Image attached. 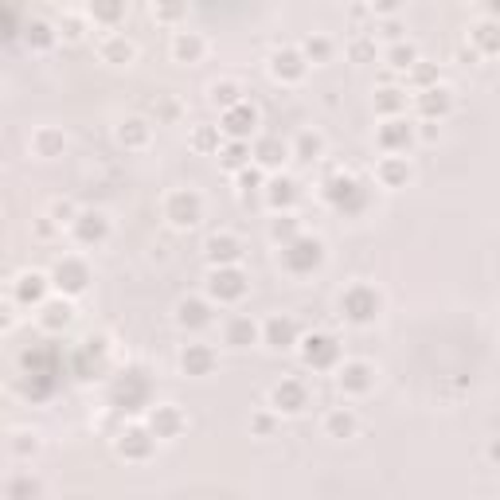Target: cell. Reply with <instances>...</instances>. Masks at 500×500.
<instances>
[{
    "instance_id": "cell-50",
    "label": "cell",
    "mask_w": 500,
    "mask_h": 500,
    "mask_svg": "<svg viewBox=\"0 0 500 500\" xmlns=\"http://www.w3.org/2000/svg\"><path fill=\"white\" fill-rule=\"evenodd\" d=\"M55 28H59V35H67V40H79V35H82V16H75V12H63Z\"/></svg>"
},
{
    "instance_id": "cell-45",
    "label": "cell",
    "mask_w": 500,
    "mask_h": 500,
    "mask_svg": "<svg viewBox=\"0 0 500 500\" xmlns=\"http://www.w3.org/2000/svg\"><path fill=\"white\" fill-rule=\"evenodd\" d=\"M8 500H40V481L32 473H16L8 481Z\"/></svg>"
},
{
    "instance_id": "cell-17",
    "label": "cell",
    "mask_w": 500,
    "mask_h": 500,
    "mask_svg": "<svg viewBox=\"0 0 500 500\" xmlns=\"http://www.w3.org/2000/svg\"><path fill=\"white\" fill-rule=\"evenodd\" d=\"M414 110H419V117H426V122H442V117L454 110V94L438 82V87L414 94Z\"/></svg>"
},
{
    "instance_id": "cell-54",
    "label": "cell",
    "mask_w": 500,
    "mask_h": 500,
    "mask_svg": "<svg viewBox=\"0 0 500 500\" xmlns=\"http://www.w3.org/2000/svg\"><path fill=\"white\" fill-rule=\"evenodd\" d=\"M153 16H157V20H176V16H184V8H153Z\"/></svg>"
},
{
    "instance_id": "cell-15",
    "label": "cell",
    "mask_w": 500,
    "mask_h": 500,
    "mask_svg": "<svg viewBox=\"0 0 500 500\" xmlns=\"http://www.w3.org/2000/svg\"><path fill=\"white\" fill-rule=\"evenodd\" d=\"M153 446H157V438H153L149 426H125V431L117 434V454L125 461H145L153 454Z\"/></svg>"
},
{
    "instance_id": "cell-33",
    "label": "cell",
    "mask_w": 500,
    "mask_h": 500,
    "mask_svg": "<svg viewBox=\"0 0 500 500\" xmlns=\"http://www.w3.org/2000/svg\"><path fill=\"white\" fill-rule=\"evenodd\" d=\"M250 161H255V145H250V141H227V145L219 149V164L235 176H239Z\"/></svg>"
},
{
    "instance_id": "cell-41",
    "label": "cell",
    "mask_w": 500,
    "mask_h": 500,
    "mask_svg": "<svg viewBox=\"0 0 500 500\" xmlns=\"http://www.w3.org/2000/svg\"><path fill=\"white\" fill-rule=\"evenodd\" d=\"M211 102H216L219 110L227 114V110H235V106L246 102V98H243V87H239V82H216V87H211Z\"/></svg>"
},
{
    "instance_id": "cell-37",
    "label": "cell",
    "mask_w": 500,
    "mask_h": 500,
    "mask_svg": "<svg viewBox=\"0 0 500 500\" xmlns=\"http://www.w3.org/2000/svg\"><path fill=\"white\" fill-rule=\"evenodd\" d=\"M403 110H407V90H399V87H384V90H375V114H384V117H399Z\"/></svg>"
},
{
    "instance_id": "cell-36",
    "label": "cell",
    "mask_w": 500,
    "mask_h": 500,
    "mask_svg": "<svg viewBox=\"0 0 500 500\" xmlns=\"http://www.w3.org/2000/svg\"><path fill=\"white\" fill-rule=\"evenodd\" d=\"M63 149H67V137L59 134V129H35V137H32V153H35V157L51 161V157H63Z\"/></svg>"
},
{
    "instance_id": "cell-34",
    "label": "cell",
    "mask_w": 500,
    "mask_h": 500,
    "mask_svg": "<svg viewBox=\"0 0 500 500\" xmlns=\"http://www.w3.org/2000/svg\"><path fill=\"white\" fill-rule=\"evenodd\" d=\"M375 176H379V184H384V188H407L411 164H407V157H384V161H379V169H375Z\"/></svg>"
},
{
    "instance_id": "cell-26",
    "label": "cell",
    "mask_w": 500,
    "mask_h": 500,
    "mask_svg": "<svg viewBox=\"0 0 500 500\" xmlns=\"http://www.w3.org/2000/svg\"><path fill=\"white\" fill-rule=\"evenodd\" d=\"M55 40H59V28L51 20H40V16L23 20V43H28L32 51H51Z\"/></svg>"
},
{
    "instance_id": "cell-28",
    "label": "cell",
    "mask_w": 500,
    "mask_h": 500,
    "mask_svg": "<svg viewBox=\"0 0 500 500\" xmlns=\"http://www.w3.org/2000/svg\"><path fill=\"white\" fill-rule=\"evenodd\" d=\"M262 337V329H258V320L255 317H246V313H239V317H231L227 320V329H223V340L231 344V348H250Z\"/></svg>"
},
{
    "instance_id": "cell-19",
    "label": "cell",
    "mask_w": 500,
    "mask_h": 500,
    "mask_svg": "<svg viewBox=\"0 0 500 500\" xmlns=\"http://www.w3.org/2000/svg\"><path fill=\"white\" fill-rule=\"evenodd\" d=\"M270 399H273V411L278 414H301L309 407V391H305L301 379H282Z\"/></svg>"
},
{
    "instance_id": "cell-24",
    "label": "cell",
    "mask_w": 500,
    "mask_h": 500,
    "mask_svg": "<svg viewBox=\"0 0 500 500\" xmlns=\"http://www.w3.org/2000/svg\"><path fill=\"white\" fill-rule=\"evenodd\" d=\"M262 340H266L270 348H278V352L293 348V344H297V320L293 317H270L266 325H262Z\"/></svg>"
},
{
    "instance_id": "cell-56",
    "label": "cell",
    "mask_w": 500,
    "mask_h": 500,
    "mask_svg": "<svg viewBox=\"0 0 500 500\" xmlns=\"http://www.w3.org/2000/svg\"><path fill=\"white\" fill-rule=\"evenodd\" d=\"M489 458H493V461H500V442H493V446H489Z\"/></svg>"
},
{
    "instance_id": "cell-2",
    "label": "cell",
    "mask_w": 500,
    "mask_h": 500,
    "mask_svg": "<svg viewBox=\"0 0 500 500\" xmlns=\"http://www.w3.org/2000/svg\"><path fill=\"white\" fill-rule=\"evenodd\" d=\"M153 399V379L141 367H125L110 384V407L117 411H145Z\"/></svg>"
},
{
    "instance_id": "cell-27",
    "label": "cell",
    "mask_w": 500,
    "mask_h": 500,
    "mask_svg": "<svg viewBox=\"0 0 500 500\" xmlns=\"http://www.w3.org/2000/svg\"><path fill=\"white\" fill-rule=\"evenodd\" d=\"M204 51H208V43H204V35H199V32L181 28L172 35V59H176V63H199Z\"/></svg>"
},
{
    "instance_id": "cell-16",
    "label": "cell",
    "mask_w": 500,
    "mask_h": 500,
    "mask_svg": "<svg viewBox=\"0 0 500 500\" xmlns=\"http://www.w3.org/2000/svg\"><path fill=\"white\" fill-rule=\"evenodd\" d=\"M305 70H309V59L301 55V47H282L270 59V75L278 82H301Z\"/></svg>"
},
{
    "instance_id": "cell-8",
    "label": "cell",
    "mask_w": 500,
    "mask_h": 500,
    "mask_svg": "<svg viewBox=\"0 0 500 500\" xmlns=\"http://www.w3.org/2000/svg\"><path fill=\"white\" fill-rule=\"evenodd\" d=\"M51 285L59 290V297H79V293H87V285H90V266L82 258H59L55 266H51Z\"/></svg>"
},
{
    "instance_id": "cell-4",
    "label": "cell",
    "mask_w": 500,
    "mask_h": 500,
    "mask_svg": "<svg viewBox=\"0 0 500 500\" xmlns=\"http://www.w3.org/2000/svg\"><path fill=\"white\" fill-rule=\"evenodd\" d=\"M320 262H325V243L317 235H297L290 246H282V270L293 273V278L320 270Z\"/></svg>"
},
{
    "instance_id": "cell-29",
    "label": "cell",
    "mask_w": 500,
    "mask_h": 500,
    "mask_svg": "<svg viewBox=\"0 0 500 500\" xmlns=\"http://www.w3.org/2000/svg\"><path fill=\"white\" fill-rule=\"evenodd\" d=\"M176 325L181 329H208L211 325V305L204 297H184L181 305H176Z\"/></svg>"
},
{
    "instance_id": "cell-11",
    "label": "cell",
    "mask_w": 500,
    "mask_h": 500,
    "mask_svg": "<svg viewBox=\"0 0 500 500\" xmlns=\"http://www.w3.org/2000/svg\"><path fill=\"white\" fill-rule=\"evenodd\" d=\"M70 235L82 246H102L110 239V216L106 211H79V219L70 223Z\"/></svg>"
},
{
    "instance_id": "cell-25",
    "label": "cell",
    "mask_w": 500,
    "mask_h": 500,
    "mask_svg": "<svg viewBox=\"0 0 500 500\" xmlns=\"http://www.w3.org/2000/svg\"><path fill=\"white\" fill-rule=\"evenodd\" d=\"M98 55H102V63H114V67H129L137 59V47H134V40H125L122 32H110L102 40V47H98Z\"/></svg>"
},
{
    "instance_id": "cell-49",
    "label": "cell",
    "mask_w": 500,
    "mask_h": 500,
    "mask_svg": "<svg viewBox=\"0 0 500 500\" xmlns=\"http://www.w3.org/2000/svg\"><path fill=\"white\" fill-rule=\"evenodd\" d=\"M0 23H5V40H16V35H23V23H20V12L16 8H0Z\"/></svg>"
},
{
    "instance_id": "cell-23",
    "label": "cell",
    "mask_w": 500,
    "mask_h": 500,
    "mask_svg": "<svg viewBox=\"0 0 500 500\" xmlns=\"http://www.w3.org/2000/svg\"><path fill=\"white\" fill-rule=\"evenodd\" d=\"M297 199H301V188H297L293 176H273V181H266V204L278 211V216H285Z\"/></svg>"
},
{
    "instance_id": "cell-47",
    "label": "cell",
    "mask_w": 500,
    "mask_h": 500,
    "mask_svg": "<svg viewBox=\"0 0 500 500\" xmlns=\"http://www.w3.org/2000/svg\"><path fill=\"white\" fill-rule=\"evenodd\" d=\"M87 16H90L94 23H117V20L125 16V5H90Z\"/></svg>"
},
{
    "instance_id": "cell-7",
    "label": "cell",
    "mask_w": 500,
    "mask_h": 500,
    "mask_svg": "<svg viewBox=\"0 0 500 500\" xmlns=\"http://www.w3.org/2000/svg\"><path fill=\"white\" fill-rule=\"evenodd\" d=\"M164 219L172 223V227H196L199 219H204V199L192 188H176L164 199Z\"/></svg>"
},
{
    "instance_id": "cell-30",
    "label": "cell",
    "mask_w": 500,
    "mask_h": 500,
    "mask_svg": "<svg viewBox=\"0 0 500 500\" xmlns=\"http://www.w3.org/2000/svg\"><path fill=\"white\" fill-rule=\"evenodd\" d=\"M102 360H106V340L102 337H90L79 348V356H75V375L94 379V372H102Z\"/></svg>"
},
{
    "instance_id": "cell-43",
    "label": "cell",
    "mask_w": 500,
    "mask_h": 500,
    "mask_svg": "<svg viewBox=\"0 0 500 500\" xmlns=\"http://www.w3.org/2000/svg\"><path fill=\"white\" fill-rule=\"evenodd\" d=\"M301 55L309 59V63H329V59H332V40H329V35H320V32H313L301 43Z\"/></svg>"
},
{
    "instance_id": "cell-46",
    "label": "cell",
    "mask_w": 500,
    "mask_h": 500,
    "mask_svg": "<svg viewBox=\"0 0 500 500\" xmlns=\"http://www.w3.org/2000/svg\"><path fill=\"white\" fill-rule=\"evenodd\" d=\"M407 82L414 87V94L431 90V87H438V67H434V63H414V67L407 70Z\"/></svg>"
},
{
    "instance_id": "cell-40",
    "label": "cell",
    "mask_w": 500,
    "mask_h": 500,
    "mask_svg": "<svg viewBox=\"0 0 500 500\" xmlns=\"http://www.w3.org/2000/svg\"><path fill=\"white\" fill-rule=\"evenodd\" d=\"M325 431L329 438H352L356 434V414L348 407H337V411H329V419H325Z\"/></svg>"
},
{
    "instance_id": "cell-18",
    "label": "cell",
    "mask_w": 500,
    "mask_h": 500,
    "mask_svg": "<svg viewBox=\"0 0 500 500\" xmlns=\"http://www.w3.org/2000/svg\"><path fill=\"white\" fill-rule=\"evenodd\" d=\"M216 364H219V356L211 344H184V352H181V372L184 375H196V379H204L216 372Z\"/></svg>"
},
{
    "instance_id": "cell-1",
    "label": "cell",
    "mask_w": 500,
    "mask_h": 500,
    "mask_svg": "<svg viewBox=\"0 0 500 500\" xmlns=\"http://www.w3.org/2000/svg\"><path fill=\"white\" fill-rule=\"evenodd\" d=\"M20 364H23V375H28L23 391H28L32 399H47L59 387L63 364H59V348H55V344H32V348L20 356Z\"/></svg>"
},
{
    "instance_id": "cell-55",
    "label": "cell",
    "mask_w": 500,
    "mask_h": 500,
    "mask_svg": "<svg viewBox=\"0 0 500 500\" xmlns=\"http://www.w3.org/2000/svg\"><path fill=\"white\" fill-rule=\"evenodd\" d=\"M422 137H426V141H434V137H438V125H434V122H426V129H422Z\"/></svg>"
},
{
    "instance_id": "cell-44",
    "label": "cell",
    "mask_w": 500,
    "mask_h": 500,
    "mask_svg": "<svg viewBox=\"0 0 500 500\" xmlns=\"http://www.w3.org/2000/svg\"><path fill=\"white\" fill-rule=\"evenodd\" d=\"M297 235H301V223H297V219L290 216V211L270 223V239H273V243H282V246H290V243L297 239Z\"/></svg>"
},
{
    "instance_id": "cell-20",
    "label": "cell",
    "mask_w": 500,
    "mask_h": 500,
    "mask_svg": "<svg viewBox=\"0 0 500 500\" xmlns=\"http://www.w3.org/2000/svg\"><path fill=\"white\" fill-rule=\"evenodd\" d=\"M149 431L153 438H176L184 431V414L181 407H172V403H157V407H149Z\"/></svg>"
},
{
    "instance_id": "cell-53",
    "label": "cell",
    "mask_w": 500,
    "mask_h": 500,
    "mask_svg": "<svg viewBox=\"0 0 500 500\" xmlns=\"http://www.w3.org/2000/svg\"><path fill=\"white\" fill-rule=\"evenodd\" d=\"M250 426H255V434H270L273 431V419H270V414H258V419L250 422Z\"/></svg>"
},
{
    "instance_id": "cell-38",
    "label": "cell",
    "mask_w": 500,
    "mask_h": 500,
    "mask_svg": "<svg viewBox=\"0 0 500 500\" xmlns=\"http://www.w3.org/2000/svg\"><path fill=\"white\" fill-rule=\"evenodd\" d=\"M414 63H422V59H419V47H414V43L399 40V43L387 47V67H391V70H403V75H407Z\"/></svg>"
},
{
    "instance_id": "cell-52",
    "label": "cell",
    "mask_w": 500,
    "mask_h": 500,
    "mask_svg": "<svg viewBox=\"0 0 500 500\" xmlns=\"http://www.w3.org/2000/svg\"><path fill=\"white\" fill-rule=\"evenodd\" d=\"M12 449H16L20 458H28V454H35V449H40V442H35V434H16V442H12Z\"/></svg>"
},
{
    "instance_id": "cell-6",
    "label": "cell",
    "mask_w": 500,
    "mask_h": 500,
    "mask_svg": "<svg viewBox=\"0 0 500 500\" xmlns=\"http://www.w3.org/2000/svg\"><path fill=\"white\" fill-rule=\"evenodd\" d=\"M246 290H250V278L239 266H219V270L208 273V297H211V301H219V305L243 301Z\"/></svg>"
},
{
    "instance_id": "cell-9",
    "label": "cell",
    "mask_w": 500,
    "mask_h": 500,
    "mask_svg": "<svg viewBox=\"0 0 500 500\" xmlns=\"http://www.w3.org/2000/svg\"><path fill=\"white\" fill-rule=\"evenodd\" d=\"M301 360L305 367H313V372H329V367L340 364V344L329 337V332H309L301 340Z\"/></svg>"
},
{
    "instance_id": "cell-42",
    "label": "cell",
    "mask_w": 500,
    "mask_h": 500,
    "mask_svg": "<svg viewBox=\"0 0 500 500\" xmlns=\"http://www.w3.org/2000/svg\"><path fill=\"white\" fill-rule=\"evenodd\" d=\"M320 153H325V137L309 134V129H305V134H297V141H293V157L297 161H317Z\"/></svg>"
},
{
    "instance_id": "cell-5",
    "label": "cell",
    "mask_w": 500,
    "mask_h": 500,
    "mask_svg": "<svg viewBox=\"0 0 500 500\" xmlns=\"http://www.w3.org/2000/svg\"><path fill=\"white\" fill-rule=\"evenodd\" d=\"M379 309H384V297L375 293V285L356 282L340 293V313H344V320H352V325H372L379 317Z\"/></svg>"
},
{
    "instance_id": "cell-51",
    "label": "cell",
    "mask_w": 500,
    "mask_h": 500,
    "mask_svg": "<svg viewBox=\"0 0 500 500\" xmlns=\"http://www.w3.org/2000/svg\"><path fill=\"white\" fill-rule=\"evenodd\" d=\"M262 181H266V176H262L258 164H246V169L239 172V188H243V192H250V188H266Z\"/></svg>"
},
{
    "instance_id": "cell-3",
    "label": "cell",
    "mask_w": 500,
    "mask_h": 500,
    "mask_svg": "<svg viewBox=\"0 0 500 500\" xmlns=\"http://www.w3.org/2000/svg\"><path fill=\"white\" fill-rule=\"evenodd\" d=\"M320 199H325L329 208H337L340 216H360L367 208V188L348 172H332L329 181L320 184Z\"/></svg>"
},
{
    "instance_id": "cell-21",
    "label": "cell",
    "mask_w": 500,
    "mask_h": 500,
    "mask_svg": "<svg viewBox=\"0 0 500 500\" xmlns=\"http://www.w3.org/2000/svg\"><path fill=\"white\" fill-rule=\"evenodd\" d=\"M293 157V149L285 145L282 137H258L255 141V164L262 172H273V169H282L285 161Z\"/></svg>"
},
{
    "instance_id": "cell-48",
    "label": "cell",
    "mask_w": 500,
    "mask_h": 500,
    "mask_svg": "<svg viewBox=\"0 0 500 500\" xmlns=\"http://www.w3.org/2000/svg\"><path fill=\"white\" fill-rule=\"evenodd\" d=\"M348 55L356 59V63H372V59H375V40H372V35H360V40H352L348 43Z\"/></svg>"
},
{
    "instance_id": "cell-12",
    "label": "cell",
    "mask_w": 500,
    "mask_h": 500,
    "mask_svg": "<svg viewBox=\"0 0 500 500\" xmlns=\"http://www.w3.org/2000/svg\"><path fill=\"white\" fill-rule=\"evenodd\" d=\"M337 384L344 395H367V391L375 387V367L364 360H348L337 367Z\"/></svg>"
},
{
    "instance_id": "cell-22",
    "label": "cell",
    "mask_w": 500,
    "mask_h": 500,
    "mask_svg": "<svg viewBox=\"0 0 500 500\" xmlns=\"http://www.w3.org/2000/svg\"><path fill=\"white\" fill-rule=\"evenodd\" d=\"M204 250H208L211 270H219V266H239V258H243V243L235 239V235H211Z\"/></svg>"
},
{
    "instance_id": "cell-10",
    "label": "cell",
    "mask_w": 500,
    "mask_h": 500,
    "mask_svg": "<svg viewBox=\"0 0 500 500\" xmlns=\"http://www.w3.org/2000/svg\"><path fill=\"white\" fill-rule=\"evenodd\" d=\"M375 145L384 149L387 157H399V153H407L414 145V125L407 122V117H387L375 134Z\"/></svg>"
},
{
    "instance_id": "cell-32",
    "label": "cell",
    "mask_w": 500,
    "mask_h": 500,
    "mask_svg": "<svg viewBox=\"0 0 500 500\" xmlns=\"http://www.w3.org/2000/svg\"><path fill=\"white\" fill-rule=\"evenodd\" d=\"M469 40H473V47H477L481 55H500V23L496 20H477L473 23V32H469Z\"/></svg>"
},
{
    "instance_id": "cell-31",
    "label": "cell",
    "mask_w": 500,
    "mask_h": 500,
    "mask_svg": "<svg viewBox=\"0 0 500 500\" xmlns=\"http://www.w3.org/2000/svg\"><path fill=\"white\" fill-rule=\"evenodd\" d=\"M70 320H75V309H70L67 297H55V301L40 305V325H43L47 332H67Z\"/></svg>"
},
{
    "instance_id": "cell-39",
    "label": "cell",
    "mask_w": 500,
    "mask_h": 500,
    "mask_svg": "<svg viewBox=\"0 0 500 500\" xmlns=\"http://www.w3.org/2000/svg\"><path fill=\"white\" fill-rule=\"evenodd\" d=\"M192 149H196V153H216V157H219V149H223V129H219V125H196V129H192Z\"/></svg>"
},
{
    "instance_id": "cell-14",
    "label": "cell",
    "mask_w": 500,
    "mask_h": 500,
    "mask_svg": "<svg viewBox=\"0 0 500 500\" xmlns=\"http://www.w3.org/2000/svg\"><path fill=\"white\" fill-rule=\"evenodd\" d=\"M255 125H258V110L250 102H239L235 110H227L219 117V129H223V137H227V141H250Z\"/></svg>"
},
{
    "instance_id": "cell-13",
    "label": "cell",
    "mask_w": 500,
    "mask_h": 500,
    "mask_svg": "<svg viewBox=\"0 0 500 500\" xmlns=\"http://www.w3.org/2000/svg\"><path fill=\"white\" fill-rule=\"evenodd\" d=\"M47 290H51V273H40V270H23L16 285H12V297L20 305H47Z\"/></svg>"
},
{
    "instance_id": "cell-35",
    "label": "cell",
    "mask_w": 500,
    "mask_h": 500,
    "mask_svg": "<svg viewBox=\"0 0 500 500\" xmlns=\"http://www.w3.org/2000/svg\"><path fill=\"white\" fill-rule=\"evenodd\" d=\"M149 137H153V125L145 117H125V122L117 125V141H122L125 149H145Z\"/></svg>"
}]
</instances>
